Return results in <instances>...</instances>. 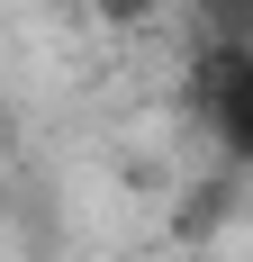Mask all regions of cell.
<instances>
[{
    "instance_id": "6da1fadb",
    "label": "cell",
    "mask_w": 253,
    "mask_h": 262,
    "mask_svg": "<svg viewBox=\"0 0 253 262\" xmlns=\"http://www.w3.org/2000/svg\"><path fill=\"white\" fill-rule=\"evenodd\" d=\"M190 108L217 136L226 163H253V54H208L190 63Z\"/></svg>"
},
{
    "instance_id": "7a4b0ae2",
    "label": "cell",
    "mask_w": 253,
    "mask_h": 262,
    "mask_svg": "<svg viewBox=\"0 0 253 262\" xmlns=\"http://www.w3.org/2000/svg\"><path fill=\"white\" fill-rule=\"evenodd\" d=\"M253 54V0H190V63Z\"/></svg>"
},
{
    "instance_id": "3957f363",
    "label": "cell",
    "mask_w": 253,
    "mask_h": 262,
    "mask_svg": "<svg viewBox=\"0 0 253 262\" xmlns=\"http://www.w3.org/2000/svg\"><path fill=\"white\" fill-rule=\"evenodd\" d=\"M100 9H109V18H118V27H136V18H145V9H154V0H100Z\"/></svg>"
}]
</instances>
